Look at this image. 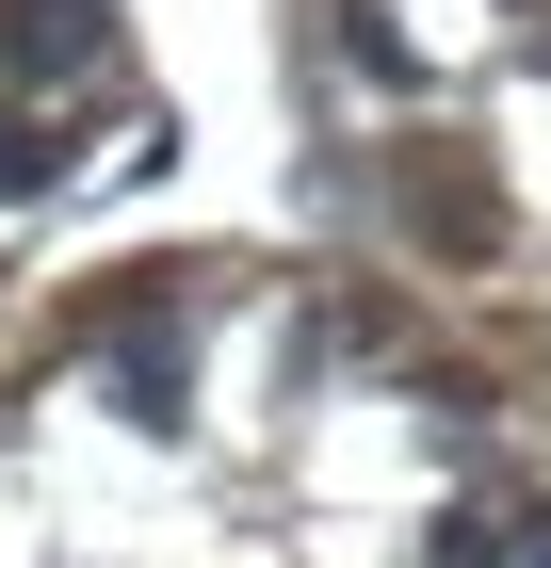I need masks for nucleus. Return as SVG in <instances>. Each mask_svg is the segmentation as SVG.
I'll return each instance as SVG.
<instances>
[{
	"label": "nucleus",
	"instance_id": "f257e3e1",
	"mask_svg": "<svg viewBox=\"0 0 551 568\" xmlns=\"http://www.w3.org/2000/svg\"><path fill=\"white\" fill-rule=\"evenodd\" d=\"M98 49V0H0V82H82Z\"/></svg>",
	"mask_w": 551,
	"mask_h": 568
},
{
	"label": "nucleus",
	"instance_id": "f03ea898",
	"mask_svg": "<svg viewBox=\"0 0 551 568\" xmlns=\"http://www.w3.org/2000/svg\"><path fill=\"white\" fill-rule=\"evenodd\" d=\"M0 195H49V146L17 131V114H0Z\"/></svg>",
	"mask_w": 551,
	"mask_h": 568
},
{
	"label": "nucleus",
	"instance_id": "7ed1b4c3",
	"mask_svg": "<svg viewBox=\"0 0 551 568\" xmlns=\"http://www.w3.org/2000/svg\"><path fill=\"white\" fill-rule=\"evenodd\" d=\"M422 568H503V552H487V520H438V552Z\"/></svg>",
	"mask_w": 551,
	"mask_h": 568
},
{
	"label": "nucleus",
	"instance_id": "20e7f679",
	"mask_svg": "<svg viewBox=\"0 0 551 568\" xmlns=\"http://www.w3.org/2000/svg\"><path fill=\"white\" fill-rule=\"evenodd\" d=\"M519 568H551V520H519Z\"/></svg>",
	"mask_w": 551,
	"mask_h": 568
}]
</instances>
